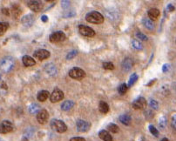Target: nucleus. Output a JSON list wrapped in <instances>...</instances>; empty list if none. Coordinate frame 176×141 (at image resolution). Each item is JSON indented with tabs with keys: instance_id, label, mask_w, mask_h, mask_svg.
I'll return each instance as SVG.
<instances>
[{
	"instance_id": "nucleus-1",
	"label": "nucleus",
	"mask_w": 176,
	"mask_h": 141,
	"mask_svg": "<svg viewBox=\"0 0 176 141\" xmlns=\"http://www.w3.org/2000/svg\"><path fill=\"white\" fill-rule=\"evenodd\" d=\"M14 65H15V61L12 57H10V56L5 57L0 61V70L3 72L7 73L12 70L14 68Z\"/></svg>"
},
{
	"instance_id": "nucleus-2",
	"label": "nucleus",
	"mask_w": 176,
	"mask_h": 141,
	"mask_svg": "<svg viewBox=\"0 0 176 141\" xmlns=\"http://www.w3.org/2000/svg\"><path fill=\"white\" fill-rule=\"evenodd\" d=\"M85 19L91 24L99 25L104 22V17L101 13L98 12H91L86 14Z\"/></svg>"
},
{
	"instance_id": "nucleus-3",
	"label": "nucleus",
	"mask_w": 176,
	"mask_h": 141,
	"mask_svg": "<svg viewBox=\"0 0 176 141\" xmlns=\"http://www.w3.org/2000/svg\"><path fill=\"white\" fill-rule=\"evenodd\" d=\"M50 125H51V127L54 131H56L57 132H59V133H63L67 130L66 125L62 120H59V119H52Z\"/></svg>"
},
{
	"instance_id": "nucleus-4",
	"label": "nucleus",
	"mask_w": 176,
	"mask_h": 141,
	"mask_svg": "<svg viewBox=\"0 0 176 141\" xmlns=\"http://www.w3.org/2000/svg\"><path fill=\"white\" fill-rule=\"evenodd\" d=\"M69 76L74 79H82L85 77V71L78 67H73L69 70Z\"/></svg>"
},
{
	"instance_id": "nucleus-5",
	"label": "nucleus",
	"mask_w": 176,
	"mask_h": 141,
	"mask_svg": "<svg viewBox=\"0 0 176 141\" xmlns=\"http://www.w3.org/2000/svg\"><path fill=\"white\" fill-rule=\"evenodd\" d=\"M14 129V126L11 121L9 120H4L0 124V133L2 134H6L11 132H12Z\"/></svg>"
},
{
	"instance_id": "nucleus-6",
	"label": "nucleus",
	"mask_w": 176,
	"mask_h": 141,
	"mask_svg": "<svg viewBox=\"0 0 176 141\" xmlns=\"http://www.w3.org/2000/svg\"><path fill=\"white\" fill-rule=\"evenodd\" d=\"M76 126H77V130L79 132H86L89 131V129L91 128V123L85 121V120L79 119L76 123Z\"/></svg>"
},
{
	"instance_id": "nucleus-7",
	"label": "nucleus",
	"mask_w": 176,
	"mask_h": 141,
	"mask_svg": "<svg viewBox=\"0 0 176 141\" xmlns=\"http://www.w3.org/2000/svg\"><path fill=\"white\" fill-rule=\"evenodd\" d=\"M78 31L81 35H83L85 37H88V38H91L95 35V32L89 26L80 25L78 26Z\"/></svg>"
},
{
	"instance_id": "nucleus-8",
	"label": "nucleus",
	"mask_w": 176,
	"mask_h": 141,
	"mask_svg": "<svg viewBox=\"0 0 176 141\" xmlns=\"http://www.w3.org/2000/svg\"><path fill=\"white\" fill-rule=\"evenodd\" d=\"M133 107L135 110H143L147 107V100L143 97H139L133 102Z\"/></svg>"
},
{
	"instance_id": "nucleus-9",
	"label": "nucleus",
	"mask_w": 176,
	"mask_h": 141,
	"mask_svg": "<svg viewBox=\"0 0 176 141\" xmlns=\"http://www.w3.org/2000/svg\"><path fill=\"white\" fill-rule=\"evenodd\" d=\"M65 39V34L63 32H55L50 36V41L52 43H60Z\"/></svg>"
},
{
	"instance_id": "nucleus-10",
	"label": "nucleus",
	"mask_w": 176,
	"mask_h": 141,
	"mask_svg": "<svg viewBox=\"0 0 176 141\" xmlns=\"http://www.w3.org/2000/svg\"><path fill=\"white\" fill-rule=\"evenodd\" d=\"M48 118H49V114H48V112L45 109L39 110L37 113V120L39 124L41 125H44L48 121Z\"/></svg>"
},
{
	"instance_id": "nucleus-11",
	"label": "nucleus",
	"mask_w": 176,
	"mask_h": 141,
	"mask_svg": "<svg viewBox=\"0 0 176 141\" xmlns=\"http://www.w3.org/2000/svg\"><path fill=\"white\" fill-rule=\"evenodd\" d=\"M63 98H64V92L59 89H55L50 96V100L52 103L59 102Z\"/></svg>"
},
{
	"instance_id": "nucleus-12",
	"label": "nucleus",
	"mask_w": 176,
	"mask_h": 141,
	"mask_svg": "<svg viewBox=\"0 0 176 141\" xmlns=\"http://www.w3.org/2000/svg\"><path fill=\"white\" fill-rule=\"evenodd\" d=\"M27 5L28 7L35 12H39L42 10L43 8V4L40 1H37V0H32V1H28L27 2Z\"/></svg>"
},
{
	"instance_id": "nucleus-13",
	"label": "nucleus",
	"mask_w": 176,
	"mask_h": 141,
	"mask_svg": "<svg viewBox=\"0 0 176 141\" xmlns=\"http://www.w3.org/2000/svg\"><path fill=\"white\" fill-rule=\"evenodd\" d=\"M50 52L46 50V49H40V50H38L34 52L33 56L34 58H39V60H45L46 58H48L50 57Z\"/></svg>"
},
{
	"instance_id": "nucleus-14",
	"label": "nucleus",
	"mask_w": 176,
	"mask_h": 141,
	"mask_svg": "<svg viewBox=\"0 0 176 141\" xmlns=\"http://www.w3.org/2000/svg\"><path fill=\"white\" fill-rule=\"evenodd\" d=\"M21 22L23 24V26H25L26 27H30L33 25L34 23V17L32 14H28V15H26L25 17L22 18L21 19Z\"/></svg>"
},
{
	"instance_id": "nucleus-15",
	"label": "nucleus",
	"mask_w": 176,
	"mask_h": 141,
	"mask_svg": "<svg viewBox=\"0 0 176 141\" xmlns=\"http://www.w3.org/2000/svg\"><path fill=\"white\" fill-rule=\"evenodd\" d=\"M160 10L157 9V8H152V9H150V10L148 11V12H147L148 19L152 20V21L157 19L158 17L160 16Z\"/></svg>"
},
{
	"instance_id": "nucleus-16",
	"label": "nucleus",
	"mask_w": 176,
	"mask_h": 141,
	"mask_svg": "<svg viewBox=\"0 0 176 141\" xmlns=\"http://www.w3.org/2000/svg\"><path fill=\"white\" fill-rule=\"evenodd\" d=\"M133 65V62L130 58H125L124 61L122 62V69L124 71H129L132 69Z\"/></svg>"
},
{
	"instance_id": "nucleus-17",
	"label": "nucleus",
	"mask_w": 176,
	"mask_h": 141,
	"mask_svg": "<svg viewBox=\"0 0 176 141\" xmlns=\"http://www.w3.org/2000/svg\"><path fill=\"white\" fill-rule=\"evenodd\" d=\"M105 15H106V17H107L109 19L112 20V21H114V20L119 19V13H118L117 11L114 10V9L107 10V11L105 12Z\"/></svg>"
},
{
	"instance_id": "nucleus-18",
	"label": "nucleus",
	"mask_w": 176,
	"mask_h": 141,
	"mask_svg": "<svg viewBox=\"0 0 176 141\" xmlns=\"http://www.w3.org/2000/svg\"><path fill=\"white\" fill-rule=\"evenodd\" d=\"M98 137L102 139L103 141H112V137L111 134L105 131V130H101L99 132H98Z\"/></svg>"
},
{
	"instance_id": "nucleus-19",
	"label": "nucleus",
	"mask_w": 176,
	"mask_h": 141,
	"mask_svg": "<svg viewBox=\"0 0 176 141\" xmlns=\"http://www.w3.org/2000/svg\"><path fill=\"white\" fill-rule=\"evenodd\" d=\"M22 61H23V64H25L26 66H33L36 64V61L34 60V58L32 57L28 56V55H25L23 58H22Z\"/></svg>"
},
{
	"instance_id": "nucleus-20",
	"label": "nucleus",
	"mask_w": 176,
	"mask_h": 141,
	"mask_svg": "<svg viewBox=\"0 0 176 141\" xmlns=\"http://www.w3.org/2000/svg\"><path fill=\"white\" fill-rule=\"evenodd\" d=\"M45 70L49 74V75H55V74H57V68H56V66L54 65L52 63H50V64H47L45 66Z\"/></svg>"
},
{
	"instance_id": "nucleus-21",
	"label": "nucleus",
	"mask_w": 176,
	"mask_h": 141,
	"mask_svg": "<svg viewBox=\"0 0 176 141\" xmlns=\"http://www.w3.org/2000/svg\"><path fill=\"white\" fill-rule=\"evenodd\" d=\"M49 97V91L46 90H42L39 91L38 93V99H39L40 102H45L46 99L48 98Z\"/></svg>"
},
{
	"instance_id": "nucleus-22",
	"label": "nucleus",
	"mask_w": 176,
	"mask_h": 141,
	"mask_svg": "<svg viewBox=\"0 0 176 141\" xmlns=\"http://www.w3.org/2000/svg\"><path fill=\"white\" fill-rule=\"evenodd\" d=\"M143 25L147 29H148V30H150V31L154 30V27H155V26H154V22H153L151 19H149L148 18H145V19H144Z\"/></svg>"
},
{
	"instance_id": "nucleus-23",
	"label": "nucleus",
	"mask_w": 176,
	"mask_h": 141,
	"mask_svg": "<svg viewBox=\"0 0 176 141\" xmlns=\"http://www.w3.org/2000/svg\"><path fill=\"white\" fill-rule=\"evenodd\" d=\"M119 121L121 122L123 125L126 126H129L132 122V119L128 114H122V115L119 116Z\"/></svg>"
},
{
	"instance_id": "nucleus-24",
	"label": "nucleus",
	"mask_w": 176,
	"mask_h": 141,
	"mask_svg": "<svg viewBox=\"0 0 176 141\" xmlns=\"http://www.w3.org/2000/svg\"><path fill=\"white\" fill-rule=\"evenodd\" d=\"M98 110L101 113H107L109 112V105L104 101H100L99 105H98Z\"/></svg>"
},
{
	"instance_id": "nucleus-25",
	"label": "nucleus",
	"mask_w": 176,
	"mask_h": 141,
	"mask_svg": "<svg viewBox=\"0 0 176 141\" xmlns=\"http://www.w3.org/2000/svg\"><path fill=\"white\" fill-rule=\"evenodd\" d=\"M73 105H74V103L72 102V100H66L61 105V109L63 111H68V110L72 109Z\"/></svg>"
},
{
	"instance_id": "nucleus-26",
	"label": "nucleus",
	"mask_w": 176,
	"mask_h": 141,
	"mask_svg": "<svg viewBox=\"0 0 176 141\" xmlns=\"http://www.w3.org/2000/svg\"><path fill=\"white\" fill-rule=\"evenodd\" d=\"M8 28H9V24L7 22H0V36L4 35L6 32Z\"/></svg>"
},
{
	"instance_id": "nucleus-27",
	"label": "nucleus",
	"mask_w": 176,
	"mask_h": 141,
	"mask_svg": "<svg viewBox=\"0 0 176 141\" xmlns=\"http://www.w3.org/2000/svg\"><path fill=\"white\" fill-rule=\"evenodd\" d=\"M39 111V105H37V104H35V103H33L32 105H30V106H29V112H30L32 114H37Z\"/></svg>"
},
{
	"instance_id": "nucleus-28",
	"label": "nucleus",
	"mask_w": 176,
	"mask_h": 141,
	"mask_svg": "<svg viewBox=\"0 0 176 141\" xmlns=\"http://www.w3.org/2000/svg\"><path fill=\"white\" fill-rule=\"evenodd\" d=\"M107 130L109 132H112V133H117L118 132H119V126H118L117 125L113 124V123H111V124H109L107 126Z\"/></svg>"
},
{
	"instance_id": "nucleus-29",
	"label": "nucleus",
	"mask_w": 176,
	"mask_h": 141,
	"mask_svg": "<svg viewBox=\"0 0 176 141\" xmlns=\"http://www.w3.org/2000/svg\"><path fill=\"white\" fill-rule=\"evenodd\" d=\"M127 88H128V86H127L126 84H121L118 88V91L120 95H124L125 93L126 92V91H127Z\"/></svg>"
},
{
	"instance_id": "nucleus-30",
	"label": "nucleus",
	"mask_w": 176,
	"mask_h": 141,
	"mask_svg": "<svg viewBox=\"0 0 176 141\" xmlns=\"http://www.w3.org/2000/svg\"><path fill=\"white\" fill-rule=\"evenodd\" d=\"M12 14L13 16L16 18V19H18L19 17L20 16V14H21V10H20V8L19 7V5H13L12 6Z\"/></svg>"
},
{
	"instance_id": "nucleus-31",
	"label": "nucleus",
	"mask_w": 176,
	"mask_h": 141,
	"mask_svg": "<svg viewBox=\"0 0 176 141\" xmlns=\"http://www.w3.org/2000/svg\"><path fill=\"white\" fill-rule=\"evenodd\" d=\"M137 79H138V75L136 73L132 74L130 77V79H129V82H128V84H127V86L130 87V86H132L133 84H134V83L137 81Z\"/></svg>"
},
{
	"instance_id": "nucleus-32",
	"label": "nucleus",
	"mask_w": 176,
	"mask_h": 141,
	"mask_svg": "<svg viewBox=\"0 0 176 141\" xmlns=\"http://www.w3.org/2000/svg\"><path fill=\"white\" fill-rule=\"evenodd\" d=\"M159 126H160V127L161 129L166 128V126H167V119H166V118H165L164 116L160 118V119H159Z\"/></svg>"
},
{
	"instance_id": "nucleus-33",
	"label": "nucleus",
	"mask_w": 176,
	"mask_h": 141,
	"mask_svg": "<svg viewBox=\"0 0 176 141\" xmlns=\"http://www.w3.org/2000/svg\"><path fill=\"white\" fill-rule=\"evenodd\" d=\"M132 45H133V47L135 48L136 50H141V49L143 48L142 45H141L138 40H135V39L132 40Z\"/></svg>"
},
{
	"instance_id": "nucleus-34",
	"label": "nucleus",
	"mask_w": 176,
	"mask_h": 141,
	"mask_svg": "<svg viewBox=\"0 0 176 141\" xmlns=\"http://www.w3.org/2000/svg\"><path fill=\"white\" fill-rule=\"evenodd\" d=\"M103 68L105 70H113L114 69V65L112 62H105L103 63Z\"/></svg>"
},
{
	"instance_id": "nucleus-35",
	"label": "nucleus",
	"mask_w": 176,
	"mask_h": 141,
	"mask_svg": "<svg viewBox=\"0 0 176 141\" xmlns=\"http://www.w3.org/2000/svg\"><path fill=\"white\" fill-rule=\"evenodd\" d=\"M149 131H150L151 133L154 135V137H158V136H159V131H158L153 125L149 126Z\"/></svg>"
},
{
	"instance_id": "nucleus-36",
	"label": "nucleus",
	"mask_w": 176,
	"mask_h": 141,
	"mask_svg": "<svg viewBox=\"0 0 176 141\" xmlns=\"http://www.w3.org/2000/svg\"><path fill=\"white\" fill-rule=\"evenodd\" d=\"M149 105H150L151 108H153V109H159V104H158V102H157L156 100H154V99H151L150 103H149Z\"/></svg>"
},
{
	"instance_id": "nucleus-37",
	"label": "nucleus",
	"mask_w": 176,
	"mask_h": 141,
	"mask_svg": "<svg viewBox=\"0 0 176 141\" xmlns=\"http://www.w3.org/2000/svg\"><path fill=\"white\" fill-rule=\"evenodd\" d=\"M77 54H78V51H70L68 54H67V56H66V58L67 59H72V58H73L74 57H76L77 56Z\"/></svg>"
},
{
	"instance_id": "nucleus-38",
	"label": "nucleus",
	"mask_w": 176,
	"mask_h": 141,
	"mask_svg": "<svg viewBox=\"0 0 176 141\" xmlns=\"http://www.w3.org/2000/svg\"><path fill=\"white\" fill-rule=\"evenodd\" d=\"M171 126L174 130H176V114H174L171 118Z\"/></svg>"
},
{
	"instance_id": "nucleus-39",
	"label": "nucleus",
	"mask_w": 176,
	"mask_h": 141,
	"mask_svg": "<svg viewBox=\"0 0 176 141\" xmlns=\"http://www.w3.org/2000/svg\"><path fill=\"white\" fill-rule=\"evenodd\" d=\"M136 38L140 39V40H143V41H147V37L146 35H144L143 33H141V32H137L136 33Z\"/></svg>"
},
{
	"instance_id": "nucleus-40",
	"label": "nucleus",
	"mask_w": 176,
	"mask_h": 141,
	"mask_svg": "<svg viewBox=\"0 0 176 141\" xmlns=\"http://www.w3.org/2000/svg\"><path fill=\"white\" fill-rule=\"evenodd\" d=\"M145 115H146V118L148 119H151L152 118L154 117V114L151 111H147V112H145Z\"/></svg>"
},
{
	"instance_id": "nucleus-41",
	"label": "nucleus",
	"mask_w": 176,
	"mask_h": 141,
	"mask_svg": "<svg viewBox=\"0 0 176 141\" xmlns=\"http://www.w3.org/2000/svg\"><path fill=\"white\" fill-rule=\"evenodd\" d=\"M8 89V87H7V85L5 83H3L1 85H0V91H4V92H5Z\"/></svg>"
},
{
	"instance_id": "nucleus-42",
	"label": "nucleus",
	"mask_w": 176,
	"mask_h": 141,
	"mask_svg": "<svg viewBox=\"0 0 176 141\" xmlns=\"http://www.w3.org/2000/svg\"><path fill=\"white\" fill-rule=\"evenodd\" d=\"M70 141H85V139L81 137H74V138H72Z\"/></svg>"
},
{
	"instance_id": "nucleus-43",
	"label": "nucleus",
	"mask_w": 176,
	"mask_h": 141,
	"mask_svg": "<svg viewBox=\"0 0 176 141\" xmlns=\"http://www.w3.org/2000/svg\"><path fill=\"white\" fill-rule=\"evenodd\" d=\"M170 69V65L168 64H165L163 65V67H162V70H163V72H167Z\"/></svg>"
},
{
	"instance_id": "nucleus-44",
	"label": "nucleus",
	"mask_w": 176,
	"mask_h": 141,
	"mask_svg": "<svg viewBox=\"0 0 176 141\" xmlns=\"http://www.w3.org/2000/svg\"><path fill=\"white\" fill-rule=\"evenodd\" d=\"M167 9L169 11V12H174V10H175V8H174V6L173 5H171V4H169L168 5H167Z\"/></svg>"
},
{
	"instance_id": "nucleus-45",
	"label": "nucleus",
	"mask_w": 176,
	"mask_h": 141,
	"mask_svg": "<svg viewBox=\"0 0 176 141\" xmlns=\"http://www.w3.org/2000/svg\"><path fill=\"white\" fill-rule=\"evenodd\" d=\"M61 3H62V4H61L62 6L65 7V8L66 6H68V5H70V1H62Z\"/></svg>"
},
{
	"instance_id": "nucleus-46",
	"label": "nucleus",
	"mask_w": 176,
	"mask_h": 141,
	"mask_svg": "<svg viewBox=\"0 0 176 141\" xmlns=\"http://www.w3.org/2000/svg\"><path fill=\"white\" fill-rule=\"evenodd\" d=\"M41 20H42V22H44V23H46V22H47V20H48V18H47V16H46V15L42 16V17H41Z\"/></svg>"
},
{
	"instance_id": "nucleus-47",
	"label": "nucleus",
	"mask_w": 176,
	"mask_h": 141,
	"mask_svg": "<svg viewBox=\"0 0 176 141\" xmlns=\"http://www.w3.org/2000/svg\"><path fill=\"white\" fill-rule=\"evenodd\" d=\"M156 82V78H154V79H153V80H151L149 83L147 84V86H151L152 84H154Z\"/></svg>"
},
{
	"instance_id": "nucleus-48",
	"label": "nucleus",
	"mask_w": 176,
	"mask_h": 141,
	"mask_svg": "<svg viewBox=\"0 0 176 141\" xmlns=\"http://www.w3.org/2000/svg\"><path fill=\"white\" fill-rule=\"evenodd\" d=\"M2 12H3V13H4L5 15H10V12H9V10H8V9L5 8V9L2 10Z\"/></svg>"
},
{
	"instance_id": "nucleus-49",
	"label": "nucleus",
	"mask_w": 176,
	"mask_h": 141,
	"mask_svg": "<svg viewBox=\"0 0 176 141\" xmlns=\"http://www.w3.org/2000/svg\"><path fill=\"white\" fill-rule=\"evenodd\" d=\"M161 141H169V140H168V139H167V138H164V139H161Z\"/></svg>"
},
{
	"instance_id": "nucleus-50",
	"label": "nucleus",
	"mask_w": 176,
	"mask_h": 141,
	"mask_svg": "<svg viewBox=\"0 0 176 141\" xmlns=\"http://www.w3.org/2000/svg\"><path fill=\"white\" fill-rule=\"evenodd\" d=\"M0 141H4V140H3V139H0Z\"/></svg>"
},
{
	"instance_id": "nucleus-51",
	"label": "nucleus",
	"mask_w": 176,
	"mask_h": 141,
	"mask_svg": "<svg viewBox=\"0 0 176 141\" xmlns=\"http://www.w3.org/2000/svg\"><path fill=\"white\" fill-rule=\"evenodd\" d=\"M0 80H1V76H0Z\"/></svg>"
}]
</instances>
